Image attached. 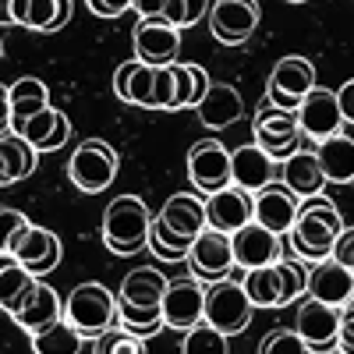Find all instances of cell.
I'll return each mask as SVG.
<instances>
[{"label":"cell","mask_w":354,"mask_h":354,"mask_svg":"<svg viewBox=\"0 0 354 354\" xmlns=\"http://www.w3.org/2000/svg\"><path fill=\"white\" fill-rule=\"evenodd\" d=\"M241 283L255 308H283L308 290V270L298 262L277 259L270 266H259V270H245Z\"/></svg>","instance_id":"obj_5"},{"label":"cell","mask_w":354,"mask_h":354,"mask_svg":"<svg viewBox=\"0 0 354 354\" xmlns=\"http://www.w3.org/2000/svg\"><path fill=\"white\" fill-rule=\"evenodd\" d=\"M8 255H15L21 266H28L36 277H50L57 266H61V255H64V248H61V238L50 230V227H28L21 238L15 241V248L8 252Z\"/></svg>","instance_id":"obj_20"},{"label":"cell","mask_w":354,"mask_h":354,"mask_svg":"<svg viewBox=\"0 0 354 354\" xmlns=\"http://www.w3.org/2000/svg\"><path fill=\"white\" fill-rule=\"evenodd\" d=\"M259 25V0H213L209 32L223 46H241Z\"/></svg>","instance_id":"obj_15"},{"label":"cell","mask_w":354,"mask_h":354,"mask_svg":"<svg viewBox=\"0 0 354 354\" xmlns=\"http://www.w3.org/2000/svg\"><path fill=\"white\" fill-rule=\"evenodd\" d=\"M11 128H15L18 135H25L39 153H57V149H64L68 138H71V121H68V113L57 110V106H46V110L32 113L28 121H18V124H11Z\"/></svg>","instance_id":"obj_26"},{"label":"cell","mask_w":354,"mask_h":354,"mask_svg":"<svg viewBox=\"0 0 354 354\" xmlns=\"http://www.w3.org/2000/svg\"><path fill=\"white\" fill-rule=\"evenodd\" d=\"M298 330L308 351H340V305L319 301L312 294L298 298Z\"/></svg>","instance_id":"obj_14"},{"label":"cell","mask_w":354,"mask_h":354,"mask_svg":"<svg viewBox=\"0 0 354 354\" xmlns=\"http://www.w3.org/2000/svg\"><path fill=\"white\" fill-rule=\"evenodd\" d=\"M117 167H121V160H117V149L110 142L85 138V142H78V149L68 160V181L82 195H100L113 185Z\"/></svg>","instance_id":"obj_9"},{"label":"cell","mask_w":354,"mask_h":354,"mask_svg":"<svg viewBox=\"0 0 354 354\" xmlns=\"http://www.w3.org/2000/svg\"><path fill=\"white\" fill-rule=\"evenodd\" d=\"M85 8L96 18H121L124 11H131V0H85Z\"/></svg>","instance_id":"obj_42"},{"label":"cell","mask_w":354,"mask_h":354,"mask_svg":"<svg viewBox=\"0 0 354 354\" xmlns=\"http://www.w3.org/2000/svg\"><path fill=\"white\" fill-rule=\"evenodd\" d=\"M333 259L344 262L347 270H354V227H344V230H340V238H337V245H333Z\"/></svg>","instance_id":"obj_44"},{"label":"cell","mask_w":354,"mask_h":354,"mask_svg":"<svg viewBox=\"0 0 354 354\" xmlns=\"http://www.w3.org/2000/svg\"><path fill=\"white\" fill-rule=\"evenodd\" d=\"M39 280L43 277H36L15 255H4V266H0V305H4V312L15 315L28 298H32V290L39 287Z\"/></svg>","instance_id":"obj_33"},{"label":"cell","mask_w":354,"mask_h":354,"mask_svg":"<svg viewBox=\"0 0 354 354\" xmlns=\"http://www.w3.org/2000/svg\"><path fill=\"white\" fill-rule=\"evenodd\" d=\"M181 4H185V25H181V28H192V25H198L202 18H209L213 0H181Z\"/></svg>","instance_id":"obj_45"},{"label":"cell","mask_w":354,"mask_h":354,"mask_svg":"<svg viewBox=\"0 0 354 354\" xmlns=\"http://www.w3.org/2000/svg\"><path fill=\"white\" fill-rule=\"evenodd\" d=\"M315 156L326 170L330 185H354V138L351 135H330L315 142Z\"/></svg>","instance_id":"obj_32"},{"label":"cell","mask_w":354,"mask_h":354,"mask_svg":"<svg viewBox=\"0 0 354 354\" xmlns=\"http://www.w3.org/2000/svg\"><path fill=\"white\" fill-rule=\"evenodd\" d=\"M4 106H8V121L11 124L28 121L32 113H39V110L50 106V88H46L43 78L21 75L11 85H4Z\"/></svg>","instance_id":"obj_30"},{"label":"cell","mask_w":354,"mask_h":354,"mask_svg":"<svg viewBox=\"0 0 354 354\" xmlns=\"http://www.w3.org/2000/svg\"><path fill=\"white\" fill-rule=\"evenodd\" d=\"M131 11L138 18H160L181 28L185 25V4L181 0H131Z\"/></svg>","instance_id":"obj_38"},{"label":"cell","mask_w":354,"mask_h":354,"mask_svg":"<svg viewBox=\"0 0 354 354\" xmlns=\"http://www.w3.org/2000/svg\"><path fill=\"white\" fill-rule=\"evenodd\" d=\"M298 213H301V195L290 192L283 181H273V185H266L262 192H255V220L262 227L283 234V238H287V230L294 227V220H298Z\"/></svg>","instance_id":"obj_22"},{"label":"cell","mask_w":354,"mask_h":354,"mask_svg":"<svg viewBox=\"0 0 354 354\" xmlns=\"http://www.w3.org/2000/svg\"><path fill=\"white\" fill-rule=\"evenodd\" d=\"M170 230L185 234V238H198V234L209 227V216H205V198L198 192H174L163 209L156 213Z\"/></svg>","instance_id":"obj_28"},{"label":"cell","mask_w":354,"mask_h":354,"mask_svg":"<svg viewBox=\"0 0 354 354\" xmlns=\"http://www.w3.org/2000/svg\"><path fill=\"white\" fill-rule=\"evenodd\" d=\"M340 351L354 354V298L340 308Z\"/></svg>","instance_id":"obj_43"},{"label":"cell","mask_w":354,"mask_h":354,"mask_svg":"<svg viewBox=\"0 0 354 354\" xmlns=\"http://www.w3.org/2000/svg\"><path fill=\"white\" fill-rule=\"evenodd\" d=\"M234 238V259H238V270H259V266H270L277 259H283V234L262 227L259 220L245 223L241 230L230 234Z\"/></svg>","instance_id":"obj_17"},{"label":"cell","mask_w":354,"mask_h":354,"mask_svg":"<svg viewBox=\"0 0 354 354\" xmlns=\"http://www.w3.org/2000/svg\"><path fill=\"white\" fill-rule=\"evenodd\" d=\"M88 351H106V354H117V351H128V354H138V351H145V337H138V333H131V330H124L121 322H117L113 330H106V333H100L96 340H88Z\"/></svg>","instance_id":"obj_37"},{"label":"cell","mask_w":354,"mask_h":354,"mask_svg":"<svg viewBox=\"0 0 354 354\" xmlns=\"http://www.w3.org/2000/svg\"><path fill=\"white\" fill-rule=\"evenodd\" d=\"M290 4H301V0H290Z\"/></svg>","instance_id":"obj_47"},{"label":"cell","mask_w":354,"mask_h":354,"mask_svg":"<svg viewBox=\"0 0 354 354\" xmlns=\"http://www.w3.org/2000/svg\"><path fill=\"white\" fill-rule=\"evenodd\" d=\"M131 46H135V57L145 64H156V68L174 64L177 53H181V28L160 18H142L135 25Z\"/></svg>","instance_id":"obj_16"},{"label":"cell","mask_w":354,"mask_h":354,"mask_svg":"<svg viewBox=\"0 0 354 354\" xmlns=\"http://www.w3.org/2000/svg\"><path fill=\"white\" fill-rule=\"evenodd\" d=\"M4 15L11 25L57 32L71 21V0H4Z\"/></svg>","instance_id":"obj_21"},{"label":"cell","mask_w":354,"mask_h":354,"mask_svg":"<svg viewBox=\"0 0 354 354\" xmlns=\"http://www.w3.org/2000/svg\"><path fill=\"white\" fill-rule=\"evenodd\" d=\"M11 319L18 322L21 333L36 337V333H43L46 326H53V322L64 319V301H61V294H57L46 280H39V287L32 290V298H28Z\"/></svg>","instance_id":"obj_27"},{"label":"cell","mask_w":354,"mask_h":354,"mask_svg":"<svg viewBox=\"0 0 354 354\" xmlns=\"http://www.w3.org/2000/svg\"><path fill=\"white\" fill-rule=\"evenodd\" d=\"M0 216H4V238H0V252H11L15 248V241L21 238V234L28 230V227H32V223H28V216L25 213H18V209H4V213H0Z\"/></svg>","instance_id":"obj_41"},{"label":"cell","mask_w":354,"mask_h":354,"mask_svg":"<svg viewBox=\"0 0 354 354\" xmlns=\"http://www.w3.org/2000/svg\"><path fill=\"white\" fill-rule=\"evenodd\" d=\"M195 238H185V234L170 230L160 216H153V230H149V252L163 262H185L192 252Z\"/></svg>","instance_id":"obj_35"},{"label":"cell","mask_w":354,"mask_h":354,"mask_svg":"<svg viewBox=\"0 0 354 354\" xmlns=\"http://www.w3.org/2000/svg\"><path fill=\"white\" fill-rule=\"evenodd\" d=\"M32 347L39 354H53V351L75 354V351H88V337H82L68 319H61V322H53V326H46L43 333H36L32 337Z\"/></svg>","instance_id":"obj_36"},{"label":"cell","mask_w":354,"mask_h":354,"mask_svg":"<svg viewBox=\"0 0 354 354\" xmlns=\"http://www.w3.org/2000/svg\"><path fill=\"white\" fill-rule=\"evenodd\" d=\"M337 100H340V110H344V121L354 124V78L337 88Z\"/></svg>","instance_id":"obj_46"},{"label":"cell","mask_w":354,"mask_h":354,"mask_svg":"<svg viewBox=\"0 0 354 354\" xmlns=\"http://www.w3.org/2000/svg\"><path fill=\"white\" fill-rule=\"evenodd\" d=\"M252 298L241 283V277H223V280H213L205 283V322H213V326L223 333V337H238L248 330L252 322Z\"/></svg>","instance_id":"obj_7"},{"label":"cell","mask_w":354,"mask_h":354,"mask_svg":"<svg viewBox=\"0 0 354 354\" xmlns=\"http://www.w3.org/2000/svg\"><path fill=\"white\" fill-rule=\"evenodd\" d=\"M195 113H198L202 128H209V131H227L230 124H238L241 117H245V100H241V93H238L234 85L213 82L209 93H205L202 103L195 106Z\"/></svg>","instance_id":"obj_25"},{"label":"cell","mask_w":354,"mask_h":354,"mask_svg":"<svg viewBox=\"0 0 354 354\" xmlns=\"http://www.w3.org/2000/svg\"><path fill=\"white\" fill-rule=\"evenodd\" d=\"M312 88H315V64L301 53L280 57L277 68L270 71V78H266V96L287 110H298Z\"/></svg>","instance_id":"obj_11"},{"label":"cell","mask_w":354,"mask_h":354,"mask_svg":"<svg viewBox=\"0 0 354 354\" xmlns=\"http://www.w3.org/2000/svg\"><path fill=\"white\" fill-rule=\"evenodd\" d=\"M227 340L230 337H223L213 322H198V326H192L188 333H185V340H181V351H227Z\"/></svg>","instance_id":"obj_39"},{"label":"cell","mask_w":354,"mask_h":354,"mask_svg":"<svg viewBox=\"0 0 354 354\" xmlns=\"http://www.w3.org/2000/svg\"><path fill=\"white\" fill-rule=\"evenodd\" d=\"M188 177L192 188L202 195H213L234 185V153L216 138H202L188 149Z\"/></svg>","instance_id":"obj_10"},{"label":"cell","mask_w":354,"mask_h":354,"mask_svg":"<svg viewBox=\"0 0 354 354\" xmlns=\"http://www.w3.org/2000/svg\"><path fill=\"white\" fill-rule=\"evenodd\" d=\"M202 319H205V280H198L195 273L170 280L167 298H163V322H167V330L188 333L192 326H198Z\"/></svg>","instance_id":"obj_13"},{"label":"cell","mask_w":354,"mask_h":354,"mask_svg":"<svg viewBox=\"0 0 354 354\" xmlns=\"http://www.w3.org/2000/svg\"><path fill=\"white\" fill-rule=\"evenodd\" d=\"M205 216H209V227L234 234L245 223L255 220V192L241 188V185H227L213 195H205Z\"/></svg>","instance_id":"obj_19"},{"label":"cell","mask_w":354,"mask_h":354,"mask_svg":"<svg viewBox=\"0 0 354 354\" xmlns=\"http://www.w3.org/2000/svg\"><path fill=\"white\" fill-rule=\"evenodd\" d=\"M113 93L128 106H142V110H170L174 103V71L170 64L156 68L145 64L138 57L124 61L113 71Z\"/></svg>","instance_id":"obj_4"},{"label":"cell","mask_w":354,"mask_h":354,"mask_svg":"<svg viewBox=\"0 0 354 354\" xmlns=\"http://www.w3.org/2000/svg\"><path fill=\"white\" fill-rule=\"evenodd\" d=\"M252 135L262 145L266 153H273L277 160H287L290 153L301 149V121H298V110H287L277 106L270 96H262V103L252 110Z\"/></svg>","instance_id":"obj_8"},{"label":"cell","mask_w":354,"mask_h":354,"mask_svg":"<svg viewBox=\"0 0 354 354\" xmlns=\"http://www.w3.org/2000/svg\"><path fill=\"white\" fill-rule=\"evenodd\" d=\"M0 160H4V167H0V181L18 185V181H25V177L36 170L39 149L25 135H18L15 128H4V135H0Z\"/></svg>","instance_id":"obj_31"},{"label":"cell","mask_w":354,"mask_h":354,"mask_svg":"<svg viewBox=\"0 0 354 354\" xmlns=\"http://www.w3.org/2000/svg\"><path fill=\"white\" fill-rule=\"evenodd\" d=\"M185 262H188V273H195L205 283L223 280V277H230L234 270H238V259H234V238L223 234V230H216V227H205L195 238V245H192Z\"/></svg>","instance_id":"obj_12"},{"label":"cell","mask_w":354,"mask_h":354,"mask_svg":"<svg viewBox=\"0 0 354 354\" xmlns=\"http://www.w3.org/2000/svg\"><path fill=\"white\" fill-rule=\"evenodd\" d=\"M280 181L290 188V192H298L301 198L305 195H315L322 192L330 181H326V170H322L315 149H298V153H290L287 160H280Z\"/></svg>","instance_id":"obj_29"},{"label":"cell","mask_w":354,"mask_h":354,"mask_svg":"<svg viewBox=\"0 0 354 354\" xmlns=\"http://www.w3.org/2000/svg\"><path fill=\"white\" fill-rule=\"evenodd\" d=\"M298 121H301L305 138H312V142H322V138H330V135H340L344 124H347L337 93H333V88H319V85L301 100Z\"/></svg>","instance_id":"obj_18"},{"label":"cell","mask_w":354,"mask_h":354,"mask_svg":"<svg viewBox=\"0 0 354 354\" xmlns=\"http://www.w3.org/2000/svg\"><path fill=\"white\" fill-rule=\"evenodd\" d=\"M170 280L156 270V266H138V270L124 273L121 287H117V305H121V326L149 340L160 333L163 322V298H167Z\"/></svg>","instance_id":"obj_1"},{"label":"cell","mask_w":354,"mask_h":354,"mask_svg":"<svg viewBox=\"0 0 354 354\" xmlns=\"http://www.w3.org/2000/svg\"><path fill=\"white\" fill-rule=\"evenodd\" d=\"M170 71H174V103H170V110H192V106H198L202 103V96L209 93V85H213V78L205 75V68L202 64H170Z\"/></svg>","instance_id":"obj_34"},{"label":"cell","mask_w":354,"mask_h":354,"mask_svg":"<svg viewBox=\"0 0 354 354\" xmlns=\"http://www.w3.org/2000/svg\"><path fill=\"white\" fill-rule=\"evenodd\" d=\"M149 230H153V213L138 195H117L103 209V245L113 255H135L149 248Z\"/></svg>","instance_id":"obj_3"},{"label":"cell","mask_w":354,"mask_h":354,"mask_svg":"<svg viewBox=\"0 0 354 354\" xmlns=\"http://www.w3.org/2000/svg\"><path fill=\"white\" fill-rule=\"evenodd\" d=\"M280 181V160L266 153L259 142H245L234 149V185L248 192H262L266 185Z\"/></svg>","instance_id":"obj_23"},{"label":"cell","mask_w":354,"mask_h":354,"mask_svg":"<svg viewBox=\"0 0 354 354\" xmlns=\"http://www.w3.org/2000/svg\"><path fill=\"white\" fill-rule=\"evenodd\" d=\"M64 319L71 322L82 337L96 340L100 333L113 330L117 322H121V305H117V294L110 287H103L96 280H85V283H78L68 294Z\"/></svg>","instance_id":"obj_6"},{"label":"cell","mask_w":354,"mask_h":354,"mask_svg":"<svg viewBox=\"0 0 354 354\" xmlns=\"http://www.w3.org/2000/svg\"><path fill=\"white\" fill-rule=\"evenodd\" d=\"M344 216L333 205V198H326L322 192L315 195H305L301 198V213L294 220V227L287 230V241H290V252L305 259V262H322L333 255V245L344 230Z\"/></svg>","instance_id":"obj_2"},{"label":"cell","mask_w":354,"mask_h":354,"mask_svg":"<svg viewBox=\"0 0 354 354\" xmlns=\"http://www.w3.org/2000/svg\"><path fill=\"white\" fill-rule=\"evenodd\" d=\"M259 351L262 354H305L308 344H305V337L298 330H270L262 337Z\"/></svg>","instance_id":"obj_40"},{"label":"cell","mask_w":354,"mask_h":354,"mask_svg":"<svg viewBox=\"0 0 354 354\" xmlns=\"http://www.w3.org/2000/svg\"><path fill=\"white\" fill-rule=\"evenodd\" d=\"M305 294L344 308L354 298V270H347V266L337 262L333 255L322 259V262H312V270H308V290Z\"/></svg>","instance_id":"obj_24"}]
</instances>
